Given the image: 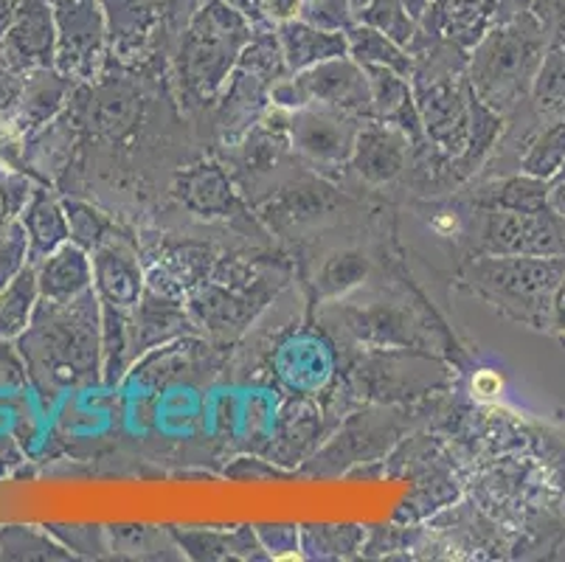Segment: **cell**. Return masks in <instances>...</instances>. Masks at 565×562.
Here are the masks:
<instances>
[{
	"label": "cell",
	"instance_id": "cell-1",
	"mask_svg": "<svg viewBox=\"0 0 565 562\" xmlns=\"http://www.w3.org/2000/svg\"><path fill=\"white\" fill-rule=\"evenodd\" d=\"M20 349L34 374L51 383L74 385L96 371L99 354V304L90 290L71 301L38 304L34 318L23 335Z\"/></svg>",
	"mask_w": 565,
	"mask_h": 562
},
{
	"label": "cell",
	"instance_id": "cell-2",
	"mask_svg": "<svg viewBox=\"0 0 565 562\" xmlns=\"http://www.w3.org/2000/svg\"><path fill=\"white\" fill-rule=\"evenodd\" d=\"M565 276V256H487L476 265V285L512 318L548 327L552 298Z\"/></svg>",
	"mask_w": 565,
	"mask_h": 562
},
{
	"label": "cell",
	"instance_id": "cell-3",
	"mask_svg": "<svg viewBox=\"0 0 565 562\" xmlns=\"http://www.w3.org/2000/svg\"><path fill=\"white\" fill-rule=\"evenodd\" d=\"M245 38L248 34L239 14L231 12L223 3H209L194 18L186 38V68L192 82H198L205 91L217 87Z\"/></svg>",
	"mask_w": 565,
	"mask_h": 562
},
{
	"label": "cell",
	"instance_id": "cell-4",
	"mask_svg": "<svg viewBox=\"0 0 565 562\" xmlns=\"http://www.w3.org/2000/svg\"><path fill=\"white\" fill-rule=\"evenodd\" d=\"M51 9L56 23V68L68 76H90L105 40L99 0H51Z\"/></svg>",
	"mask_w": 565,
	"mask_h": 562
},
{
	"label": "cell",
	"instance_id": "cell-5",
	"mask_svg": "<svg viewBox=\"0 0 565 562\" xmlns=\"http://www.w3.org/2000/svg\"><path fill=\"white\" fill-rule=\"evenodd\" d=\"M0 65L18 74L56 68V23L51 0H20L0 45Z\"/></svg>",
	"mask_w": 565,
	"mask_h": 562
},
{
	"label": "cell",
	"instance_id": "cell-6",
	"mask_svg": "<svg viewBox=\"0 0 565 562\" xmlns=\"http://www.w3.org/2000/svg\"><path fill=\"white\" fill-rule=\"evenodd\" d=\"M299 87L307 102L318 99L335 110H363L372 102L363 71L343 60H327L310 68L299 79Z\"/></svg>",
	"mask_w": 565,
	"mask_h": 562
},
{
	"label": "cell",
	"instance_id": "cell-7",
	"mask_svg": "<svg viewBox=\"0 0 565 562\" xmlns=\"http://www.w3.org/2000/svg\"><path fill=\"white\" fill-rule=\"evenodd\" d=\"M94 282V262L87 259V251L76 242H65L54 254L38 262V285L45 301H71L90 290Z\"/></svg>",
	"mask_w": 565,
	"mask_h": 562
},
{
	"label": "cell",
	"instance_id": "cell-8",
	"mask_svg": "<svg viewBox=\"0 0 565 562\" xmlns=\"http://www.w3.org/2000/svg\"><path fill=\"white\" fill-rule=\"evenodd\" d=\"M71 93V76L60 68H40L25 74L23 96L12 121L20 132H34L54 121Z\"/></svg>",
	"mask_w": 565,
	"mask_h": 562
},
{
	"label": "cell",
	"instance_id": "cell-9",
	"mask_svg": "<svg viewBox=\"0 0 565 562\" xmlns=\"http://www.w3.org/2000/svg\"><path fill=\"white\" fill-rule=\"evenodd\" d=\"M292 144L316 161H343L354 149V130L332 113H301L292 116Z\"/></svg>",
	"mask_w": 565,
	"mask_h": 562
},
{
	"label": "cell",
	"instance_id": "cell-10",
	"mask_svg": "<svg viewBox=\"0 0 565 562\" xmlns=\"http://www.w3.org/2000/svg\"><path fill=\"white\" fill-rule=\"evenodd\" d=\"M20 225H23L25 240H29V259L34 265L71 240L65 205L51 200L45 192L32 194V200L25 203L23 214H20Z\"/></svg>",
	"mask_w": 565,
	"mask_h": 562
},
{
	"label": "cell",
	"instance_id": "cell-11",
	"mask_svg": "<svg viewBox=\"0 0 565 562\" xmlns=\"http://www.w3.org/2000/svg\"><path fill=\"white\" fill-rule=\"evenodd\" d=\"M94 282L99 287V296L107 307H130L141 290V276L130 254L118 251L116 245L102 242L96 247L94 259Z\"/></svg>",
	"mask_w": 565,
	"mask_h": 562
},
{
	"label": "cell",
	"instance_id": "cell-12",
	"mask_svg": "<svg viewBox=\"0 0 565 562\" xmlns=\"http://www.w3.org/2000/svg\"><path fill=\"white\" fill-rule=\"evenodd\" d=\"M281 49H285V60L290 68L305 71L316 68L327 60H338L347 51V40L341 34H330V31H318L307 23L287 20L281 25Z\"/></svg>",
	"mask_w": 565,
	"mask_h": 562
},
{
	"label": "cell",
	"instance_id": "cell-13",
	"mask_svg": "<svg viewBox=\"0 0 565 562\" xmlns=\"http://www.w3.org/2000/svg\"><path fill=\"white\" fill-rule=\"evenodd\" d=\"M40 298L38 267L23 265L7 285H0V335L20 338L32 324Z\"/></svg>",
	"mask_w": 565,
	"mask_h": 562
},
{
	"label": "cell",
	"instance_id": "cell-14",
	"mask_svg": "<svg viewBox=\"0 0 565 562\" xmlns=\"http://www.w3.org/2000/svg\"><path fill=\"white\" fill-rule=\"evenodd\" d=\"M105 7L107 25H110V38L130 43L138 40L152 23L150 0H99Z\"/></svg>",
	"mask_w": 565,
	"mask_h": 562
},
{
	"label": "cell",
	"instance_id": "cell-15",
	"mask_svg": "<svg viewBox=\"0 0 565 562\" xmlns=\"http://www.w3.org/2000/svg\"><path fill=\"white\" fill-rule=\"evenodd\" d=\"M523 167H526L529 174L543 180L563 172L565 169V116L557 118V121H554L552 127H548V130L534 141L532 152L526 155Z\"/></svg>",
	"mask_w": 565,
	"mask_h": 562
},
{
	"label": "cell",
	"instance_id": "cell-16",
	"mask_svg": "<svg viewBox=\"0 0 565 562\" xmlns=\"http://www.w3.org/2000/svg\"><path fill=\"white\" fill-rule=\"evenodd\" d=\"M358 144L374 149V158H361V172L366 174V178L385 180L392 178L399 169V144L392 147L385 132H366V136H361Z\"/></svg>",
	"mask_w": 565,
	"mask_h": 562
},
{
	"label": "cell",
	"instance_id": "cell-17",
	"mask_svg": "<svg viewBox=\"0 0 565 562\" xmlns=\"http://www.w3.org/2000/svg\"><path fill=\"white\" fill-rule=\"evenodd\" d=\"M354 54L358 60H366V62H377V65H388V68H403L405 71V62L399 60L397 49H394L385 34H377L372 29H363V31H354Z\"/></svg>",
	"mask_w": 565,
	"mask_h": 562
},
{
	"label": "cell",
	"instance_id": "cell-18",
	"mask_svg": "<svg viewBox=\"0 0 565 562\" xmlns=\"http://www.w3.org/2000/svg\"><path fill=\"white\" fill-rule=\"evenodd\" d=\"M32 189L18 174H0V231L14 223V216L23 214L25 203L32 200Z\"/></svg>",
	"mask_w": 565,
	"mask_h": 562
},
{
	"label": "cell",
	"instance_id": "cell-19",
	"mask_svg": "<svg viewBox=\"0 0 565 562\" xmlns=\"http://www.w3.org/2000/svg\"><path fill=\"white\" fill-rule=\"evenodd\" d=\"M65 214H68L71 242H76V245L85 247V251L102 245V231H105V225H102V220L94 211L85 209V205L65 203Z\"/></svg>",
	"mask_w": 565,
	"mask_h": 562
},
{
	"label": "cell",
	"instance_id": "cell-20",
	"mask_svg": "<svg viewBox=\"0 0 565 562\" xmlns=\"http://www.w3.org/2000/svg\"><path fill=\"white\" fill-rule=\"evenodd\" d=\"M23 82L25 74H18V71H9L0 65V118L14 116L20 96H23Z\"/></svg>",
	"mask_w": 565,
	"mask_h": 562
},
{
	"label": "cell",
	"instance_id": "cell-21",
	"mask_svg": "<svg viewBox=\"0 0 565 562\" xmlns=\"http://www.w3.org/2000/svg\"><path fill=\"white\" fill-rule=\"evenodd\" d=\"M548 327L565 338V276H563V282L557 285V290H554L552 318H548Z\"/></svg>",
	"mask_w": 565,
	"mask_h": 562
},
{
	"label": "cell",
	"instance_id": "cell-22",
	"mask_svg": "<svg viewBox=\"0 0 565 562\" xmlns=\"http://www.w3.org/2000/svg\"><path fill=\"white\" fill-rule=\"evenodd\" d=\"M265 7L276 20H285L287 23V20H292L296 14H299L301 0H265Z\"/></svg>",
	"mask_w": 565,
	"mask_h": 562
},
{
	"label": "cell",
	"instance_id": "cell-23",
	"mask_svg": "<svg viewBox=\"0 0 565 562\" xmlns=\"http://www.w3.org/2000/svg\"><path fill=\"white\" fill-rule=\"evenodd\" d=\"M18 9H20V0H0V45H3V38H7V31L9 25H12Z\"/></svg>",
	"mask_w": 565,
	"mask_h": 562
},
{
	"label": "cell",
	"instance_id": "cell-24",
	"mask_svg": "<svg viewBox=\"0 0 565 562\" xmlns=\"http://www.w3.org/2000/svg\"><path fill=\"white\" fill-rule=\"evenodd\" d=\"M548 205L557 211L559 216H565V169H563V178L552 185V192H548Z\"/></svg>",
	"mask_w": 565,
	"mask_h": 562
}]
</instances>
